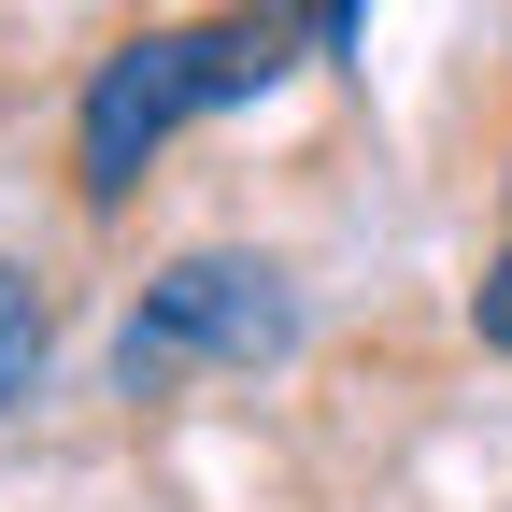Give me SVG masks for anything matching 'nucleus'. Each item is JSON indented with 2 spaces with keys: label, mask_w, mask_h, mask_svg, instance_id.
Returning a JSON list of instances; mask_svg holds the SVG:
<instances>
[{
  "label": "nucleus",
  "mask_w": 512,
  "mask_h": 512,
  "mask_svg": "<svg viewBox=\"0 0 512 512\" xmlns=\"http://www.w3.org/2000/svg\"><path fill=\"white\" fill-rule=\"evenodd\" d=\"M271 72H285V29H271V15H214V29H143V43H114L100 86H86V128H72V185H86V214H114L128 185H143V157L171 143L185 114L256 100Z\"/></svg>",
  "instance_id": "obj_1"
},
{
  "label": "nucleus",
  "mask_w": 512,
  "mask_h": 512,
  "mask_svg": "<svg viewBox=\"0 0 512 512\" xmlns=\"http://www.w3.org/2000/svg\"><path fill=\"white\" fill-rule=\"evenodd\" d=\"M285 342H299V299H285V271H271V256H171V271H157V299L128 313L114 370H128V384H157V370H185V356L256 370V356H285Z\"/></svg>",
  "instance_id": "obj_2"
},
{
  "label": "nucleus",
  "mask_w": 512,
  "mask_h": 512,
  "mask_svg": "<svg viewBox=\"0 0 512 512\" xmlns=\"http://www.w3.org/2000/svg\"><path fill=\"white\" fill-rule=\"evenodd\" d=\"M43 384V299H29V271H0V399H29Z\"/></svg>",
  "instance_id": "obj_3"
},
{
  "label": "nucleus",
  "mask_w": 512,
  "mask_h": 512,
  "mask_svg": "<svg viewBox=\"0 0 512 512\" xmlns=\"http://www.w3.org/2000/svg\"><path fill=\"white\" fill-rule=\"evenodd\" d=\"M470 342H484V356H512V214H498V242H484V285H470Z\"/></svg>",
  "instance_id": "obj_4"
}]
</instances>
